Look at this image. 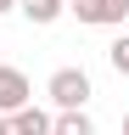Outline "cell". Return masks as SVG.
Wrapping results in <instances>:
<instances>
[{
  "label": "cell",
  "instance_id": "obj_10",
  "mask_svg": "<svg viewBox=\"0 0 129 135\" xmlns=\"http://www.w3.org/2000/svg\"><path fill=\"white\" fill-rule=\"evenodd\" d=\"M68 6H79V0H68Z\"/></svg>",
  "mask_w": 129,
  "mask_h": 135
},
{
  "label": "cell",
  "instance_id": "obj_8",
  "mask_svg": "<svg viewBox=\"0 0 129 135\" xmlns=\"http://www.w3.org/2000/svg\"><path fill=\"white\" fill-rule=\"evenodd\" d=\"M6 11H17V0H0V17H6Z\"/></svg>",
  "mask_w": 129,
  "mask_h": 135
},
{
  "label": "cell",
  "instance_id": "obj_9",
  "mask_svg": "<svg viewBox=\"0 0 129 135\" xmlns=\"http://www.w3.org/2000/svg\"><path fill=\"white\" fill-rule=\"evenodd\" d=\"M123 135H129V113H123Z\"/></svg>",
  "mask_w": 129,
  "mask_h": 135
},
{
  "label": "cell",
  "instance_id": "obj_5",
  "mask_svg": "<svg viewBox=\"0 0 129 135\" xmlns=\"http://www.w3.org/2000/svg\"><path fill=\"white\" fill-rule=\"evenodd\" d=\"M17 11H23V17H28L34 28H51L56 17L68 11V0H17Z\"/></svg>",
  "mask_w": 129,
  "mask_h": 135
},
{
  "label": "cell",
  "instance_id": "obj_2",
  "mask_svg": "<svg viewBox=\"0 0 129 135\" xmlns=\"http://www.w3.org/2000/svg\"><path fill=\"white\" fill-rule=\"evenodd\" d=\"M23 107H34V84H28L23 68L0 62V118H6V113H23Z\"/></svg>",
  "mask_w": 129,
  "mask_h": 135
},
{
  "label": "cell",
  "instance_id": "obj_1",
  "mask_svg": "<svg viewBox=\"0 0 129 135\" xmlns=\"http://www.w3.org/2000/svg\"><path fill=\"white\" fill-rule=\"evenodd\" d=\"M45 96H51V107L56 113H84L90 107V96H95V84H90V73L84 68H56L51 79H45Z\"/></svg>",
  "mask_w": 129,
  "mask_h": 135
},
{
  "label": "cell",
  "instance_id": "obj_3",
  "mask_svg": "<svg viewBox=\"0 0 129 135\" xmlns=\"http://www.w3.org/2000/svg\"><path fill=\"white\" fill-rule=\"evenodd\" d=\"M79 23H90V28H118L123 17H129V0H79Z\"/></svg>",
  "mask_w": 129,
  "mask_h": 135
},
{
  "label": "cell",
  "instance_id": "obj_11",
  "mask_svg": "<svg viewBox=\"0 0 129 135\" xmlns=\"http://www.w3.org/2000/svg\"><path fill=\"white\" fill-rule=\"evenodd\" d=\"M123 23H129V17H123Z\"/></svg>",
  "mask_w": 129,
  "mask_h": 135
},
{
  "label": "cell",
  "instance_id": "obj_4",
  "mask_svg": "<svg viewBox=\"0 0 129 135\" xmlns=\"http://www.w3.org/2000/svg\"><path fill=\"white\" fill-rule=\"evenodd\" d=\"M0 135H51V113L45 107H23L0 118Z\"/></svg>",
  "mask_w": 129,
  "mask_h": 135
},
{
  "label": "cell",
  "instance_id": "obj_6",
  "mask_svg": "<svg viewBox=\"0 0 129 135\" xmlns=\"http://www.w3.org/2000/svg\"><path fill=\"white\" fill-rule=\"evenodd\" d=\"M51 135H95L90 113H51Z\"/></svg>",
  "mask_w": 129,
  "mask_h": 135
},
{
  "label": "cell",
  "instance_id": "obj_7",
  "mask_svg": "<svg viewBox=\"0 0 129 135\" xmlns=\"http://www.w3.org/2000/svg\"><path fill=\"white\" fill-rule=\"evenodd\" d=\"M107 62H112V73H118V79H129V34H118V40L107 45Z\"/></svg>",
  "mask_w": 129,
  "mask_h": 135
}]
</instances>
